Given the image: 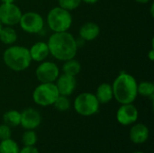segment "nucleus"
Masks as SVG:
<instances>
[{"mask_svg":"<svg viewBox=\"0 0 154 153\" xmlns=\"http://www.w3.org/2000/svg\"><path fill=\"white\" fill-rule=\"evenodd\" d=\"M47 44L50 54L60 61L75 58L79 49L76 38L69 32H53L49 37Z\"/></svg>","mask_w":154,"mask_h":153,"instance_id":"nucleus-1","label":"nucleus"},{"mask_svg":"<svg viewBox=\"0 0 154 153\" xmlns=\"http://www.w3.org/2000/svg\"><path fill=\"white\" fill-rule=\"evenodd\" d=\"M137 85L134 77L127 72H121L112 85L114 98L121 105L134 103L138 96Z\"/></svg>","mask_w":154,"mask_h":153,"instance_id":"nucleus-2","label":"nucleus"},{"mask_svg":"<svg viewBox=\"0 0 154 153\" xmlns=\"http://www.w3.org/2000/svg\"><path fill=\"white\" fill-rule=\"evenodd\" d=\"M5 66L13 71H23L29 68L32 61L29 49L20 45H10L3 53Z\"/></svg>","mask_w":154,"mask_h":153,"instance_id":"nucleus-3","label":"nucleus"},{"mask_svg":"<svg viewBox=\"0 0 154 153\" xmlns=\"http://www.w3.org/2000/svg\"><path fill=\"white\" fill-rule=\"evenodd\" d=\"M47 24L53 32H68L72 24V15L60 6L53 7L47 14Z\"/></svg>","mask_w":154,"mask_h":153,"instance_id":"nucleus-4","label":"nucleus"},{"mask_svg":"<svg viewBox=\"0 0 154 153\" xmlns=\"http://www.w3.org/2000/svg\"><path fill=\"white\" fill-rule=\"evenodd\" d=\"M73 106L75 111L79 115L91 116L98 112L100 104L97 99L95 94L84 92L76 96Z\"/></svg>","mask_w":154,"mask_h":153,"instance_id":"nucleus-5","label":"nucleus"},{"mask_svg":"<svg viewBox=\"0 0 154 153\" xmlns=\"http://www.w3.org/2000/svg\"><path fill=\"white\" fill-rule=\"evenodd\" d=\"M59 95L55 83H40L32 92V99L40 106H50L54 104Z\"/></svg>","mask_w":154,"mask_h":153,"instance_id":"nucleus-6","label":"nucleus"},{"mask_svg":"<svg viewBox=\"0 0 154 153\" xmlns=\"http://www.w3.org/2000/svg\"><path fill=\"white\" fill-rule=\"evenodd\" d=\"M18 24L23 32L31 34H36L40 33L43 30L44 20L39 13L31 11L22 14Z\"/></svg>","mask_w":154,"mask_h":153,"instance_id":"nucleus-7","label":"nucleus"},{"mask_svg":"<svg viewBox=\"0 0 154 153\" xmlns=\"http://www.w3.org/2000/svg\"><path fill=\"white\" fill-rule=\"evenodd\" d=\"M35 76L40 83H54L60 76V69L56 63L44 60L36 68Z\"/></svg>","mask_w":154,"mask_h":153,"instance_id":"nucleus-8","label":"nucleus"},{"mask_svg":"<svg viewBox=\"0 0 154 153\" xmlns=\"http://www.w3.org/2000/svg\"><path fill=\"white\" fill-rule=\"evenodd\" d=\"M22 11L14 3L0 5V23L5 26H14L19 23Z\"/></svg>","mask_w":154,"mask_h":153,"instance_id":"nucleus-9","label":"nucleus"},{"mask_svg":"<svg viewBox=\"0 0 154 153\" xmlns=\"http://www.w3.org/2000/svg\"><path fill=\"white\" fill-rule=\"evenodd\" d=\"M138 109L133 103L121 105L116 112V120L121 125L124 126L134 124L138 120Z\"/></svg>","mask_w":154,"mask_h":153,"instance_id":"nucleus-10","label":"nucleus"},{"mask_svg":"<svg viewBox=\"0 0 154 153\" xmlns=\"http://www.w3.org/2000/svg\"><path fill=\"white\" fill-rule=\"evenodd\" d=\"M42 123V116L40 113L32 107L26 108L21 112L20 125L25 130H34Z\"/></svg>","mask_w":154,"mask_h":153,"instance_id":"nucleus-11","label":"nucleus"},{"mask_svg":"<svg viewBox=\"0 0 154 153\" xmlns=\"http://www.w3.org/2000/svg\"><path fill=\"white\" fill-rule=\"evenodd\" d=\"M54 83L57 87L59 94L66 96H69L70 95H72L77 87L76 78L65 73H62L61 75L60 74Z\"/></svg>","mask_w":154,"mask_h":153,"instance_id":"nucleus-12","label":"nucleus"},{"mask_svg":"<svg viewBox=\"0 0 154 153\" xmlns=\"http://www.w3.org/2000/svg\"><path fill=\"white\" fill-rule=\"evenodd\" d=\"M150 136V130L144 124H136L133 125L129 132V138L134 144H143L146 142Z\"/></svg>","mask_w":154,"mask_h":153,"instance_id":"nucleus-13","label":"nucleus"},{"mask_svg":"<svg viewBox=\"0 0 154 153\" xmlns=\"http://www.w3.org/2000/svg\"><path fill=\"white\" fill-rule=\"evenodd\" d=\"M29 52L32 60L36 62L44 61L50 55L49 47L45 41H37L33 43L29 49Z\"/></svg>","mask_w":154,"mask_h":153,"instance_id":"nucleus-14","label":"nucleus"},{"mask_svg":"<svg viewBox=\"0 0 154 153\" xmlns=\"http://www.w3.org/2000/svg\"><path fill=\"white\" fill-rule=\"evenodd\" d=\"M100 33V27L94 22H87L85 23L79 31V38L84 40L85 41H94L98 37Z\"/></svg>","mask_w":154,"mask_h":153,"instance_id":"nucleus-15","label":"nucleus"},{"mask_svg":"<svg viewBox=\"0 0 154 153\" xmlns=\"http://www.w3.org/2000/svg\"><path fill=\"white\" fill-rule=\"evenodd\" d=\"M95 96L98 100L99 104H108L114 98L112 85L108 83L100 84L97 88Z\"/></svg>","mask_w":154,"mask_h":153,"instance_id":"nucleus-16","label":"nucleus"},{"mask_svg":"<svg viewBox=\"0 0 154 153\" xmlns=\"http://www.w3.org/2000/svg\"><path fill=\"white\" fill-rule=\"evenodd\" d=\"M18 38L16 31L13 26H3L0 31V41L5 45H13L16 42Z\"/></svg>","mask_w":154,"mask_h":153,"instance_id":"nucleus-17","label":"nucleus"},{"mask_svg":"<svg viewBox=\"0 0 154 153\" xmlns=\"http://www.w3.org/2000/svg\"><path fill=\"white\" fill-rule=\"evenodd\" d=\"M4 124L8 125L9 127H16L20 125L21 123V112L17 110H9L5 112L3 115Z\"/></svg>","mask_w":154,"mask_h":153,"instance_id":"nucleus-18","label":"nucleus"},{"mask_svg":"<svg viewBox=\"0 0 154 153\" xmlns=\"http://www.w3.org/2000/svg\"><path fill=\"white\" fill-rule=\"evenodd\" d=\"M80 70H81V64L79 63V61H78L74 58L64 61V64L62 65L63 73L73 76V77H76L77 75H79Z\"/></svg>","mask_w":154,"mask_h":153,"instance_id":"nucleus-19","label":"nucleus"},{"mask_svg":"<svg viewBox=\"0 0 154 153\" xmlns=\"http://www.w3.org/2000/svg\"><path fill=\"white\" fill-rule=\"evenodd\" d=\"M137 93H138V95H140L142 96L150 97L151 99H153L154 84L150 81H142V82L138 83Z\"/></svg>","mask_w":154,"mask_h":153,"instance_id":"nucleus-20","label":"nucleus"},{"mask_svg":"<svg viewBox=\"0 0 154 153\" xmlns=\"http://www.w3.org/2000/svg\"><path fill=\"white\" fill-rule=\"evenodd\" d=\"M20 149L16 142L9 138L0 142V153H19Z\"/></svg>","mask_w":154,"mask_h":153,"instance_id":"nucleus-21","label":"nucleus"},{"mask_svg":"<svg viewBox=\"0 0 154 153\" xmlns=\"http://www.w3.org/2000/svg\"><path fill=\"white\" fill-rule=\"evenodd\" d=\"M52 106H54V107L58 111L65 112L70 108V100L66 96L59 95V96L57 97V99L55 100V102Z\"/></svg>","mask_w":154,"mask_h":153,"instance_id":"nucleus-22","label":"nucleus"},{"mask_svg":"<svg viewBox=\"0 0 154 153\" xmlns=\"http://www.w3.org/2000/svg\"><path fill=\"white\" fill-rule=\"evenodd\" d=\"M38 137L34 130H26L22 136V142L24 146H34L37 142Z\"/></svg>","mask_w":154,"mask_h":153,"instance_id":"nucleus-23","label":"nucleus"},{"mask_svg":"<svg viewBox=\"0 0 154 153\" xmlns=\"http://www.w3.org/2000/svg\"><path fill=\"white\" fill-rule=\"evenodd\" d=\"M58 3H59V6L70 12L77 9L80 5L82 1L81 0H58Z\"/></svg>","mask_w":154,"mask_h":153,"instance_id":"nucleus-24","label":"nucleus"},{"mask_svg":"<svg viewBox=\"0 0 154 153\" xmlns=\"http://www.w3.org/2000/svg\"><path fill=\"white\" fill-rule=\"evenodd\" d=\"M11 127H9L8 125L3 124H0V140H6L11 138Z\"/></svg>","mask_w":154,"mask_h":153,"instance_id":"nucleus-25","label":"nucleus"},{"mask_svg":"<svg viewBox=\"0 0 154 153\" xmlns=\"http://www.w3.org/2000/svg\"><path fill=\"white\" fill-rule=\"evenodd\" d=\"M19 153H40L38 149L34 146H23V149L20 150Z\"/></svg>","mask_w":154,"mask_h":153,"instance_id":"nucleus-26","label":"nucleus"},{"mask_svg":"<svg viewBox=\"0 0 154 153\" xmlns=\"http://www.w3.org/2000/svg\"><path fill=\"white\" fill-rule=\"evenodd\" d=\"M148 58L150 59V60H154V50L153 48H152L151 49V50L149 51V53H148Z\"/></svg>","mask_w":154,"mask_h":153,"instance_id":"nucleus-27","label":"nucleus"},{"mask_svg":"<svg viewBox=\"0 0 154 153\" xmlns=\"http://www.w3.org/2000/svg\"><path fill=\"white\" fill-rule=\"evenodd\" d=\"M81 1L86 4H88V5H93V4H96L98 2V0H81Z\"/></svg>","mask_w":154,"mask_h":153,"instance_id":"nucleus-28","label":"nucleus"},{"mask_svg":"<svg viewBox=\"0 0 154 153\" xmlns=\"http://www.w3.org/2000/svg\"><path fill=\"white\" fill-rule=\"evenodd\" d=\"M135 2H137V3H139V4H147V3H149L151 0H134Z\"/></svg>","mask_w":154,"mask_h":153,"instance_id":"nucleus-29","label":"nucleus"},{"mask_svg":"<svg viewBox=\"0 0 154 153\" xmlns=\"http://www.w3.org/2000/svg\"><path fill=\"white\" fill-rule=\"evenodd\" d=\"M2 3H5V4H10V3H14L15 0H0Z\"/></svg>","mask_w":154,"mask_h":153,"instance_id":"nucleus-30","label":"nucleus"},{"mask_svg":"<svg viewBox=\"0 0 154 153\" xmlns=\"http://www.w3.org/2000/svg\"><path fill=\"white\" fill-rule=\"evenodd\" d=\"M2 27H3V24L0 23V31H1V29H2Z\"/></svg>","mask_w":154,"mask_h":153,"instance_id":"nucleus-31","label":"nucleus"},{"mask_svg":"<svg viewBox=\"0 0 154 153\" xmlns=\"http://www.w3.org/2000/svg\"><path fill=\"white\" fill-rule=\"evenodd\" d=\"M133 153H144V152H143V151H134V152H133Z\"/></svg>","mask_w":154,"mask_h":153,"instance_id":"nucleus-32","label":"nucleus"}]
</instances>
